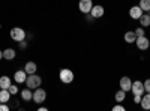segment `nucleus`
<instances>
[{"label": "nucleus", "mask_w": 150, "mask_h": 111, "mask_svg": "<svg viewBox=\"0 0 150 111\" xmlns=\"http://www.w3.org/2000/svg\"><path fill=\"white\" fill-rule=\"evenodd\" d=\"M114 99H116V102H120V104H122L125 99H126V92L122 90V89H120V90H117V92H116V95H114Z\"/></svg>", "instance_id": "obj_20"}, {"label": "nucleus", "mask_w": 150, "mask_h": 111, "mask_svg": "<svg viewBox=\"0 0 150 111\" xmlns=\"http://www.w3.org/2000/svg\"><path fill=\"white\" fill-rule=\"evenodd\" d=\"M144 14V11L140 8V6H132L131 9H129V17L132 18V20H140V17Z\"/></svg>", "instance_id": "obj_11"}, {"label": "nucleus", "mask_w": 150, "mask_h": 111, "mask_svg": "<svg viewBox=\"0 0 150 111\" xmlns=\"http://www.w3.org/2000/svg\"><path fill=\"white\" fill-rule=\"evenodd\" d=\"M123 39H125V42H126V44H135V41H137V35H135V32L128 30L126 33H125Z\"/></svg>", "instance_id": "obj_13"}, {"label": "nucleus", "mask_w": 150, "mask_h": 111, "mask_svg": "<svg viewBox=\"0 0 150 111\" xmlns=\"http://www.w3.org/2000/svg\"><path fill=\"white\" fill-rule=\"evenodd\" d=\"M14 80L17 84H24L27 80V72L24 71V69H20V71H15L14 74Z\"/></svg>", "instance_id": "obj_9"}, {"label": "nucleus", "mask_w": 150, "mask_h": 111, "mask_svg": "<svg viewBox=\"0 0 150 111\" xmlns=\"http://www.w3.org/2000/svg\"><path fill=\"white\" fill-rule=\"evenodd\" d=\"M42 84V78L38 75V74H30V75H27V80H26V86L29 89L35 90L38 87H41Z\"/></svg>", "instance_id": "obj_1"}, {"label": "nucleus", "mask_w": 150, "mask_h": 111, "mask_svg": "<svg viewBox=\"0 0 150 111\" xmlns=\"http://www.w3.org/2000/svg\"><path fill=\"white\" fill-rule=\"evenodd\" d=\"M0 29H2V26H0Z\"/></svg>", "instance_id": "obj_32"}, {"label": "nucleus", "mask_w": 150, "mask_h": 111, "mask_svg": "<svg viewBox=\"0 0 150 111\" xmlns=\"http://www.w3.org/2000/svg\"><path fill=\"white\" fill-rule=\"evenodd\" d=\"M112 111H125V107H123L120 102H117V105L112 107Z\"/></svg>", "instance_id": "obj_25"}, {"label": "nucleus", "mask_w": 150, "mask_h": 111, "mask_svg": "<svg viewBox=\"0 0 150 111\" xmlns=\"http://www.w3.org/2000/svg\"><path fill=\"white\" fill-rule=\"evenodd\" d=\"M11 93H9V90L8 89H0V102H5V104H8L9 101H11Z\"/></svg>", "instance_id": "obj_15"}, {"label": "nucleus", "mask_w": 150, "mask_h": 111, "mask_svg": "<svg viewBox=\"0 0 150 111\" xmlns=\"http://www.w3.org/2000/svg\"><path fill=\"white\" fill-rule=\"evenodd\" d=\"M143 84H144V90H146V93H150V78H147Z\"/></svg>", "instance_id": "obj_24"}, {"label": "nucleus", "mask_w": 150, "mask_h": 111, "mask_svg": "<svg viewBox=\"0 0 150 111\" xmlns=\"http://www.w3.org/2000/svg\"><path fill=\"white\" fill-rule=\"evenodd\" d=\"M27 41H20L18 42V47H20V50H26V48H27Z\"/></svg>", "instance_id": "obj_27"}, {"label": "nucleus", "mask_w": 150, "mask_h": 111, "mask_svg": "<svg viewBox=\"0 0 150 111\" xmlns=\"http://www.w3.org/2000/svg\"><path fill=\"white\" fill-rule=\"evenodd\" d=\"M141 98H143L141 95H134V102L135 104H140L141 102Z\"/></svg>", "instance_id": "obj_28"}, {"label": "nucleus", "mask_w": 150, "mask_h": 111, "mask_svg": "<svg viewBox=\"0 0 150 111\" xmlns=\"http://www.w3.org/2000/svg\"><path fill=\"white\" fill-rule=\"evenodd\" d=\"M17 56L15 50L14 48H6V50H3V59L5 60H14Z\"/></svg>", "instance_id": "obj_16"}, {"label": "nucleus", "mask_w": 150, "mask_h": 111, "mask_svg": "<svg viewBox=\"0 0 150 111\" xmlns=\"http://www.w3.org/2000/svg\"><path fill=\"white\" fill-rule=\"evenodd\" d=\"M93 8V0H80L78 3V9L80 12H83V14H90V11Z\"/></svg>", "instance_id": "obj_6"}, {"label": "nucleus", "mask_w": 150, "mask_h": 111, "mask_svg": "<svg viewBox=\"0 0 150 111\" xmlns=\"http://www.w3.org/2000/svg\"><path fill=\"white\" fill-rule=\"evenodd\" d=\"M45 99H47V92L44 90V89H41V87H38V89H35V92H33V102H36V104H42V102H45Z\"/></svg>", "instance_id": "obj_4"}, {"label": "nucleus", "mask_w": 150, "mask_h": 111, "mask_svg": "<svg viewBox=\"0 0 150 111\" xmlns=\"http://www.w3.org/2000/svg\"><path fill=\"white\" fill-rule=\"evenodd\" d=\"M2 59H3V51L0 50V60H2Z\"/></svg>", "instance_id": "obj_30"}, {"label": "nucleus", "mask_w": 150, "mask_h": 111, "mask_svg": "<svg viewBox=\"0 0 150 111\" xmlns=\"http://www.w3.org/2000/svg\"><path fill=\"white\" fill-rule=\"evenodd\" d=\"M135 45H137V48H138L140 51H146V50H149V47H150V41H149V38L146 35L144 36H138L137 41H135Z\"/></svg>", "instance_id": "obj_5"}, {"label": "nucleus", "mask_w": 150, "mask_h": 111, "mask_svg": "<svg viewBox=\"0 0 150 111\" xmlns=\"http://www.w3.org/2000/svg\"><path fill=\"white\" fill-rule=\"evenodd\" d=\"M39 111H47V107H39Z\"/></svg>", "instance_id": "obj_29"}, {"label": "nucleus", "mask_w": 150, "mask_h": 111, "mask_svg": "<svg viewBox=\"0 0 150 111\" xmlns=\"http://www.w3.org/2000/svg\"><path fill=\"white\" fill-rule=\"evenodd\" d=\"M24 71L27 72V75H30V74H36L38 65L35 63V62H27V63L24 65Z\"/></svg>", "instance_id": "obj_14"}, {"label": "nucleus", "mask_w": 150, "mask_h": 111, "mask_svg": "<svg viewBox=\"0 0 150 111\" xmlns=\"http://www.w3.org/2000/svg\"><path fill=\"white\" fill-rule=\"evenodd\" d=\"M138 6H140L144 12H149V11H150V0H140Z\"/></svg>", "instance_id": "obj_21"}, {"label": "nucleus", "mask_w": 150, "mask_h": 111, "mask_svg": "<svg viewBox=\"0 0 150 111\" xmlns=\"http://www.w3.org/2000/svg\"><path fill=\"white\" fill-rule=\"evenodd\" d=\"M134 32H135V35H137V38H138V36H144V35H146L144 27H138V29H135Z\"/></svg>", "instance_id": "obj_23"}, {"label": "nucleus", "mask_w": 150, "mask_h": 111, "mask_svg": "<svg viewBox=\"0 0 150 111\" xmlns=\"http://www.w3.org/2000/svg\"><path fill=\"white\" fill-rule=\"evenodd\" d=\"M9 36H11V39L12 41H15V42H20V41H24L26 39V30L21 29V27H12L11 32H9Z\"/></svg>", "instance_id": "obj_2"}, {"label": "nucleus", "mask_w": 150, "mask_h": 111, "mask_svg": "<svg viewBox=\"0 0 150 111\" xmlns=\"http://www.w3.org/2000/svg\"><path fill=\"white\" fill-rule=\"evenodd\" d=\"M140 105L143 107V110H150V93H144L143 95Z\"/></svg>", "instance_id": "obj_17"}, {"label": "nucleus", "mask_w": 150, "mask_h": 111, "mask_svg": "<svg viewBox=\"0 0 150 111\" xmlns=\"http://www.w3.org/2000/svg\"><path fill=\"white\" fill-rule=\"evenodd\" d=\"M59 78H60V81L63 83V84H71L74 81L75 75H74V72L71 69L63 68V69H60V72H59Z\"/></svg>", "instance_id": "obj_3"}, {"label": "nucleus", "mask_w": 150, "mask_h": 111, "mask_svg": "<svg viewBox=\"0 0 150 111\" xmlns=\"http://www.w3.org/2000/svg\"><path fill=\"white\" fill-rule=\"evenodd\" d=\"M147 14H149V15H150V11H149V12H147Z\"/></svg>", "instance_id": "obj_31"}, {"label": "nucleus", "mask_w": 150, "mask_h": 111, "mask_svg": "<svg viewBox=\"0 0 150 111\" xmlns=\"http://www.w3.org/2000/svg\"><path fill=\"white\" fill-rule=\"evenodd\" d=\"M120 89L122 90H125V92H131V87H132V80L129 78V77H122L120 78Z\"/></svg>", "instance_id": "obj_10"}, {"label": "nucleus", "mask_w": 150, "mask_h": 111, "mask_svg": "<svg viewBox=\"0 0 150 111\" xmlns=\"http://www.w3.org/2000/svg\"><path fill=\"white\" fill-rule=\"evenodd\" d=\"M104 14H105V9H104L102 5H93V8H92V11H90V15H92L95 20L102 18Z\"/></svg>", "instance_id": "obj_8"}, {"label": "nucleus", "mask_w": 150, "mask_h": 111, "mask_svg": "<svg viewBox=\"0 0 150 111\" xmlns=\"http://www.w3.org/2000/svg\"><path fill=\"white\" fill-rule=\"evenodd\" d=\"M8 90H9L11 95H17V93H18V86H17V84H11Z\"/></svg>", "instance_id": "obj_22"}, {"label": "nucleus", "mask_w": 150, "mask_h": 111, "mask_svg": "<svg viewBox=\"0 0 150 111\" xmlns=\"http://www.w3.org/2000/svg\"><path fill=\"white\" fill-rule=\"evenodd\" d=\"M11 110V107L8 105V104H5V102H0V111H9Z\"/></svg>", "instance_id": "obj_26"}, {"label": "nucleus", "mask_w": 150, "mask_h": 111, "mask_svg": "<svg viewBox=\"0 0 150 111\" xmlns=\"http://www.w3.org/2000/svg\"><path fill=\"white\" fill-rule=\"evenodd\" d=\"M138 21H140V24H141V27H149V26H150V15L146 12V14H143V15L140 17Z\"/></svg>", "instance_id": "obj_19"}, {"label": "nucleus", "mask_w": 150, "mask_h": 111, "mask_svg": "<svg viewBox=\"0 0 150 111\" xmlns=\"http://www.w3.org/2000/svg\"><path fill=\"white\" fill-rule=\"evenodd\" d=\"M11 84H12L11 77H8V75H2V77H0V89H9Z\"/></svg>", "instance_id": "obj_18"}, {"label": "nucleus", "mask_w": 150, "mask_h": 111, "mask_svg": "<svg viewBox=\"0 0 150 111\" xmlns=\"http://www.w3.org/2000/svg\"><path fill=\"white\" fill-rule=\"evenodd\" d=\"M131 92H132L134 95H141V96H143V95L146 93L143 81H138V80L132 81V87H131Z\"/></svg>", "instance_id": "obj_7"}, {"label": "nucleus", "mask_w": 150, "mask_h": 111, "mask_svg": "<svg viewBox=\"0 0 150 111\" xmlns=\"http://www.w3.org/2000/svg\"><path fill=\"white\" fill-rule=\"evenodd\" d=\"M33 99V92H32V89H23L21 90V101H26V102H29V101H32Z\"/></svg>", "instance_id": "obj_12"}]
</instances>
